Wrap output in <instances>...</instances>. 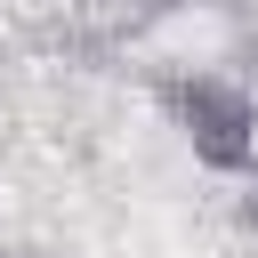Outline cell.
I'll return each instance as SVG.
<instances>
[{
	"label": "cell",
	"mask_w": 258,
	"mask_h": 258,
	"mask_svg": "<svg viewBox=\"0 0 258 258\" xmlns=\"http://www.w3.org/2000/svg\"><path fill=\"white\" fill-rule=\"evenodd\" d=\"M161 105L202 169H226V177L258 169V97L234 73H177V81H161Z\"/></svg>",
	"instance_id": "cell-1"
},
{
	"label": "cell",
	"mask_w": 258,
	"mask_h": 258,
	"mask_svg": "<svg viewBox=\"0 0 258 258\" xmlns=\"http://www.w3.org/2000/svg\"><path fill=\"white\" fill-rule=\"evenodd\" d=\"M242 234L258 242V169H250V185H242Z\"/></svg>",
	"instance_id": "cell-3"
},
{
	"label": "cell",
	"mask_w": 258,
	"mask_h": 258,
	"mask_svg": "<svg viewBox=\"0 0 258 258\" xmlns=\"http://www.w3.org/2000/svg\"><path fill=\"white\" fill-rule=\"evenodd\" d=\"M177 0H64V24L81 40H137L145 24H161Z\"/></svg>",
	"instance_id": "cell-2"
}]
</instances>
